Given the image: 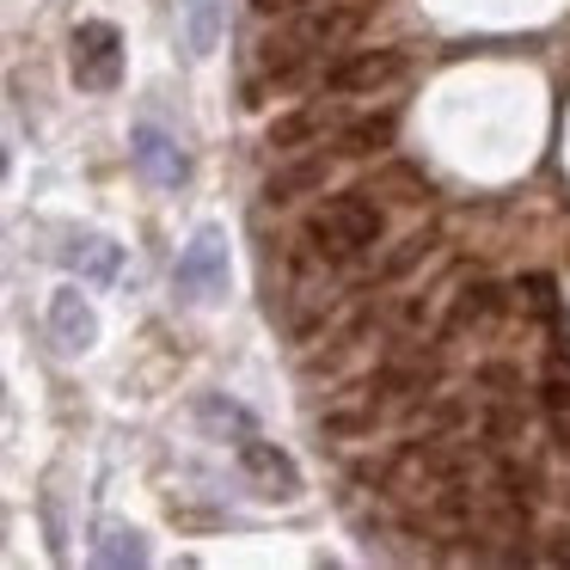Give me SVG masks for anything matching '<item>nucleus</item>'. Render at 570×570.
I'll return each mask as SVG.
<instances>
[{"mask_svg": "<svg viewBox=\"0 0 570 570\" xmlns=\"http://www.w3.org/2000/svg\"><path fill=\"white\" fill-rule=\"evenodd\" d=\"M75 80L87 92H111L124 80V38L111 19H87L75 31Z\"/></svg>", "mask_w": 570, "mask_h": 570, "instance_id": "7ed1b4c3", "label": "nucleus"}, {"mask_svg": "<svg viewBox=\"0 0 570 570\" xmlns=\"http://www.w3.org/2000/svg\"><path fill=\"white\" fill-rule=\"evenodd\" d=\"M92 558L99 564H148V533L129 528V521H99V533H92Z\"/></svg>", "mask_w": 570, "mask_h": 570, "instance_id": "1a4fd4ad", "label": "nucleus"}, {"mask_svg": "<svg viewBox=\"0 0 570 570\" xmlns=\"http://www.w3.org/2000/svg\"><path fill=\"white\" fill-rule=\"evenodd\" d=\"M227 276H234V264H227V234L222 227H197L190 234V246L178 252V295L197 301V307H215V301H227Z\"/></svg>", "mask_w": 570, "mask_h": 570, "instance_id": "f03ea898", "label": "nucleus"}, {"mask_svg": "<svg viewBox=\"0 0 570 570\" xmlns=\"http://www.w3.org/2000/svg\"><path fill=\"white\" fill-rule=\"evenodd\" d=\"M399 75H405V50H356L325 68V87L332 92H381Z\"/></svg>", "mask_w": 570, "mask_h": 570, "instance_id": "423d86ee", "label": "nucleus"}, {"mask_svg": "<svg viewBox=\"0 0 570 570\" xmlns=\"http://www.w3.org/2000/svg\"><path fill=\"white\" fill-rule=\"evenodd\" d=\"M68 271L92 288H111L117 276H124V246H111L105 234H80L75 246H68Z\"/></svg>", "mask_w": 570, "mask_h": 570, "instance_id": "6e6552de", "label": "nucleus"}, {"mask_svg": "<svg viewBox=\"0 0 570 570\" xmlns=\"http://www.w3.org/2000/svg\"><path fill=\"white\" fill-rule=\"evenodd\" d=\"M307 239L325 252V258H356V252H368L374 239H381V209H374L362 190L325 197L320 209H313V222H307Z\"/></svg>", "mask_w": 570, "mask_h": 570, "instance_id": "f257e3e1", "label": "nucleus"}, {"mask_svg": "<svg viewBox=\"0 0 570 570\" xmlns=\"http://www.w3.org/2000/svg\"><path fill=\"white\" fill-rule=\"evenodd\" d=\"M50 337H56L62 356H87V350L99 344V313L87 307V295H80L75 283L50 295Z\"/></svg>", "mask_w": 570, "mask_h": 570, "instance_id": "0eeeda50", "label": "nucleus"}, {"mask_svg": "<svg viewBox=\"0 0 570 570\" xmlns=\"http://www.w3.org/2000/svg\"><path fill=\"white\" fill-rule=\"evenodd\" d=\"M320 129H325V105H307V111H295V117H283V124H271V148H295V141L320 136Z\"/></svg>", "mask_w": 570, "mask_h": 570, "instance_id": "ddd939ff", "label": "nucleus"}, {"mask_svg": "<svg viewBox=\"0 0 570 570\" xmlns=\"http://www.w3.org/2000/svg\"><path fill=\"white\" fill-rule=\"evenodd\" d=\"M320 185H325V154H307V160L276 166L271 185H264V197H271V203H295V197H307V190H320Z\"/></svg>", "mask_w": 570, "mask_h": 570, "instance_id": "9d476101", "label": "nucleus"}, {"mask_svg": "<svg viewBox=\"0 0 570 570\" xmlns=\"http://www.w3.org/2000/svg\"><path fill=\"white\" fill-rule=\"evenodd\" d=\"M264 19H276V13H307V7H320V0H252Z\"/></svg>", "mask_w": 570, "mask_h": 570, "instance_id": "4468645a", "label": "nucleus"}, {"mask_svg": "<svg viewBox=\"0 0 570 570\" xmlns=\"http://www.w3.org/2000/svg\"><path fill=\"white\" fill-rule=\"evenodd\" d=\"M393 141V117H368V124H350L344 136H337V154H374Z\"/></svg>", "mask_w": 570, "mask_h": 570, "instance_id": "f8f14e48", "label": "nucleus"}, {"mask_svg": "<svg viewBox=\"0 0 570 570\" xmlns=\"http://www.w3.org/2000/svg\"><path fill=\"white\" fill-rule=\"evenodd\" d=\"M239 472L258 484V497H276V503H295V497H301V466L276 442L246 435V442H239Z\"/></svg>", "mask_w": 570, "mask_h": 570, "instance_id": "39448f33", "label": "nucleus"}, {"mask_svg": "<svg viewBox=\"0 0 570 570\" xmlns=\"http://www.w3.org/2000/svg\"><path fill=\"white\" fill-rule=\"evenodd\" d=\"M185 50L190 56H209L222 43V0H185Z\"/></svg>", "mask_w": 570, "mask_h": 570, "instance_id": "9b49d317", "label": "nucleus"}, {"mask_svg": "<svg viewBox=\"0 0 570 570\" xmlns=\"http://www.w3.org/2000/svg\"><path fill=\"white\" fill-rule=\"evenodd\" d=\"M129 160H136V173L148 178L154 190H178L190 178V154L178 148L160 124H136V136H129Z\"/></svg>", "mask_w": 570, "mask_h": 570, "instance_id": "20e7f679", "label": "nucleus"}]
</instances>
